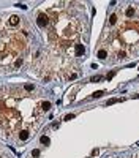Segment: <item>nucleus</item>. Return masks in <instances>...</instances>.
Listing matches in <instances>:
<instances>
[{
  "mask_svg": "<svg viewBox=\"0 0 139 158\" xmlns=\"http://www.w3.org/2000/svg\"><path fill=\"white\" fill-rule=\"evenodd\" d=\"M49 16L48 13H38V16H36V24H38L41 29H48L49 27Z\"/></svg>",
  "mask_w": 139,
  "mask_h": 158,
  "instance_id": "obj_1",
  "label": "nucleus"
},
{
  "mask_svg": "<svg viewBox=\"0 0 139 158\" xmlns=\"http://www.w3.org/2000/svg\"><path fill=\"white\" fill-rule=\"evenodd\" d=\"M22 19H24V17H19V16H17V14H11V16H10V19H8L6 22H8V25H10L11 29H13V27H16V25H19Z\"/></svg>",
  "mask_w": 139,
  "mask_h": 158,
  "instance_id": "obj_2",
  "label": "nucleus"
},
{
  "mask_svg": "<svg viewBox=\"0 0 139 158\" xmlns=\"http://www.w3.org/2000/svg\"><path fill=\"white\" fill-rule=\"evenodd\" d=\"M0 158H13V156H11V153L8 152L3 145H0Z\"/></svg>",
  "mask_w": 139,
  "mask_h": 158,
  "instance_id": "obj_3",
  "label": "nucleus"
},
{
  "mask_svg": "<svg viewBox=\"0 0 139 158\" xmlns=\"http://www.w3.org/2000/svg\"><path fill=\"white\" fill-rule=\"evenodd\" d=\"M98 57H100L101 60H106V59H108V51H106V49H100V51H98Z\"/></svg>",
  "mask_w": 139,
  "mask_h": 158,
  "instance_id": "obj_4",
  "label": "nucleus"
},
{
  "mask_svg": "<svg viewBox=\"0 0 139 158\" xmlns=\"http://www.w3.org/2000/svg\"><path fill=\"white\" fill-rule=\"evenodd\" d=\"M41 108H43L44 112H48V111L51 109V103H49V101H43V103H41Z\"/></svg>",
  "mask_w": 139,
  "mask_h": 158,
  "instance_id": "obj_5",
  "label": "nucleus"
},
{
  "mask_svg": "<svg viewBox=\"0 0 139 158\" xmlns=\"http://www.w3.org/2000/svg\"><path fill=\"white\" fill-rule=\"evenodd\" d=\"M22 63H24V59H22V57H17V59L14 60V68H19Z\"/></svg>",
  "mask_w": 139,
  "mask_h": 158,
  "instance_id": "obj_6",
  "label": "nucleus"
},
{
  "mask_svg": "<svg viewBox=\"0 0 139 158\" xmlns=\"http://www.w3.org/2000/svg\"><path fill=\"white\" fill-rule=\"evenodd\" d=\"M24 90H25V92H32V90H35V86H33V84H25V86H24Z\"/></svg>",
  "mask_w": 139,
  "mask_h": 158,
  "instance_id": "obj_7",
  "label": "nucleus"
},
{
  "mask_svg": "<svg viewBox=\"0 0 139 158\" xmlns=\"http://www.w3.org/2000/svg\"><path fill=\"white\" fill-rule=\"evenodd\" d=\"M41 142L48 145V144H49V138H48V136H43V138H41Z\"/></svg>",
  "mask_w": 139,
  "mask_h": 158,
  "instance_id": "obj_8",
  "label": "nucleus"
},
{
  "mask_svg": "<svg viewBox=\"0 0 139 158\" xmlns=\"http://www.w3.org/2000/svg\"><path fill=\"white\" fill-rule=\"evenodd\" d=\"M32 156H40V150H38V149H35V150H32Z\"/></svg>",
  "mask_w": 139,
  "mask_h": 158,
  "instance_id": "obj_9",
  "label": "nucleus"
},
{
  "mask_svg": "<svg viewBox=\"0 0 139 158\" xmlns=\"http://www.w3.org/2000/svg\"><path fill=\"white\" fill-rule=\"evenodd\" d=\"M100 79H103V78H101V76H95V78H92L90 81H92V82H97V81H100Z\"/></svg>",
  "mask_w": 139,
  "mask_h": 158,
  "instance_id": "obj_10",
  "label": "nucleus"
},
{
  "mask_svg": "<svg viewBox=\"0 0 139 158\" xmlns=\"http://www.w3.org/2000/svg\"><path fill=\"white\" fill-rule=\"evenodd\" d=\"M103 93H104V92H97V93H93V97H95V98H100Z\"/></svg>",
  "mask_w": 139,
  "mask_h": 158,
  "instance_id": "obj_11",
  "label": "nucleus"
},
{
  "mask_svg": "<svg viewBox=\"0 0 139 158\" xmlns=\"http://www.w3.org/2000/svg\"><path fill=\"white\" fill-rule=\"evenodd\" d=\"M73 117H74V115H73V114H70V115H67V117H65V120H70V119H73Z\"/></svg>",
  "mask_w": 139,
  "mask_h": 158,
  "instance_id": "obj_12",
  "label": "nucleus"
}]
</instances>
